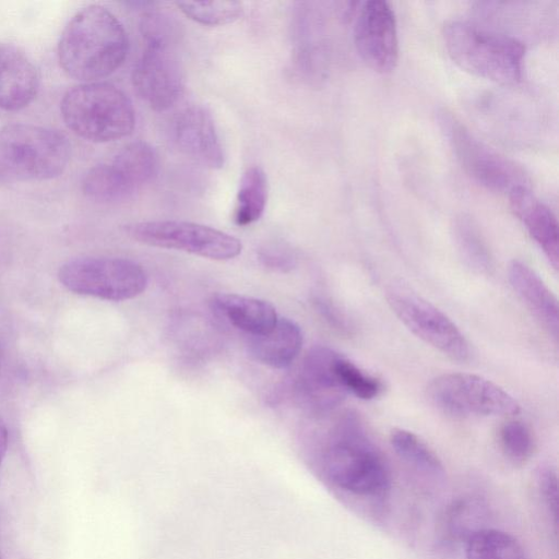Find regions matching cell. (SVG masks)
Returning <instances> with one entry per match:
<instances>
[{
  "mask_svg": "<svg viewBox=\"0 0 559 559\" xmlns=\"http://www.w3.org/2000/svg\"><path fill=\"white\" fill-rule=\"evenodd\" d=\"M316 460L328 484L344 493L382 501L390 492L389 466L361 418L352 411L335 419Z\"/></svg>",
  "mask_w": 559,
  "mask_h": 559,
  "instance_id": "1",
  "label": "cell"
},
{
  "mask_svg": "<svg viewBox=\"0 0 559 559\" xmlns=\"http://www.w3.org/2000/svg\"><path fill=\"white\" fill-rule=\"evenodd\" d=\"M128 35L120 21L103 5L78 11L64 26L58 41V60L71 78L97 82L114 73L124 61Z\"/></svg>",
  "mask_w": 559,
  "mask_h": 559,
  "instance_id": "2",
  "label": "cell"
},
{
  "mask_svg": "<svg viewBox=\"0 0 559 559\" xmlns=\"http://www.w3.org/2000/svg\"><path fill=\"white\" fill-rule=\"evenodd\" d=\"M442 34L448 53L463 70L500 84L521 80L525 46L519 38L465 20L447 22Z\"/></svg>",
  "mask_w": 559,
  "mask_h": 559,
  "instance_id": "3",
  "label": "cell"
},
{
  "mask_svg": "<svg viewBox=\"0 0 559 559\" xmlns=\"http://www.w3.org/2000/svg\"><path fill=\"white\" fill-rule=\"evenodd\" d=\"M71 144L56 129L11 123L0 129V181L27 182L60 176L70 160Z\"/></svg>",
  "mask_w": 559,
  "mask_h": 559,
  "instance_id": "4",
  "label": "cell"
},
{
  "mask_svg": "<svg viewBox=\"0 0 559 559\" xmlns=\"http://www.w3.org/2000/svg\"><path fill=\"white\" fill-rule=\"evenodd\" d=\"M60 112L74 134L96 143L126 138L135 126L131 100L107 82H87L68 90L61 99Z\"/></svg>",
  "mask_w": 559,
  "mask_h": 559,
  "instance_id": "5",
  "label": "cell"
},
{
  "mask_svg": "<svg viewBox=\"0 0 559 559\" xmlns=\"http://www.w3.org/2000/svg\"><path fill=\"white\" fill-rule=\"evenodd\" d=\"M58 278L72 293L111 301L132 299L147 285V275L140 264L107 257L69 260L60 266Z\"/></svg>",
  "mask_w": 559,
  "mask_h": 559,
  "instance_id": "6",
  "label": "cell"
},
{
  "mask_svg": "<svg viewBox=\"0 0 559 559\" xmlns=\"http://www.w3.org/2000/svg\"><path fill=\"white\" fill-rule=\"evenodd\" d=\"M430 402L456 417L515 416L518 401L492 381L473 373H443L427 386Z\"/></svg>",
  "mask_w": 559,
  "mask_h": 559,
  "instance_id": "7",
  "label": "cell"
},
{
  "mask_svg": "<svg viewBox=\"0 0 559 559\" xmlns=\"http://www.w3.org/2000/svg\"><path fill=\"white\" fill-rule=\"evenodd\" d=\"M439 124L464 171L481 186L499 192L527 186L523 168L477 139L451 111L438 112Z\"/></svg>",
  "mask_w": 559,
  "mask_h": 559,
  "instance_id": "8",
  "label": "cell"
},
{
  "mask_svg": "<svg viewBox=\"0 0 559 559\" xmlns=\"http://www.w3.org/2000/svg\"><path fill=\"white\" fill-rule=\"evenodd\" d=\"M124 231L135 241L147 246L179 250L218 261L234 259L242 249L236 237L206 225L186 221L132 223L124 226Z\"/></svg>",
  "mask_w": 559,
  "mask_h": 559,
  "instance_id": "9",
  "label": "cell"
},
{
  "mask_svg": "<svg viewBox=\"0 0 559 559\" xmlns=\"http://www.w3.org/2000/svg\"><path fill=\"white\" fill-rule=\"evenodd\" d=\"M386 300L394 314L418 338L456 361H466L472 350L456 324L432 304L404 285H393Z\"/></svg>",
  "mask_w": 559,
  "mask_h": 559,
  "instance_id": "10",
  "label": "cell"
},
{
  "mask_svg": "<svg viewBox=\"0 0 559 559\" xmlns=\"http://www.w3.org/2000/svg\"><path fill=\"white\" fill-rule=\"evenodd\" d=\"M176 43H146L132 71L134 91L156 111L173 107L183 93L185 76L176 53Z\"/></svg>",
  "mask_w": 559,
  "mask_h": 559,
  "instance_id": "11",
  "label": "cell"
},
{
  "mask_svg": "<svg viewBox=\"0 0 559 559\" xmlns=\"http://www.w3.org/2000/svg\"><path fill=\"white\" fill-rule=\"evenodd\" d=\"M353 35L358 53L371 69L388 73L395 68L399 60L397 25L389 2H364L358 10Z\"/></svg>",
  "mask_w": 559,
  "mask_h": 559,
  "instance_id": "12",
  "label": "cell"
},
{
  "mask_svg": "<svg viewBox=\"0 0 559 559\" xmlns=\"http://www.w3.org/2000/svg\"><path fill=\"white\" fill-rule=\"evenodd\" d=\"M173 139L179 151L198 164L222 168L223 146L210 111L200 105L182 109L173 123Z\"/></svg>",
  "mask_w": 559,
  "mask_h": 559,
  "instance_id": "13",
  "label": "cell"
},
{
  "mask_svg": "<svg viewBox=\"0 0 559 559\" xmlns=\"http://www.w3.org/2000/svg\"><path fill=\"white\" fill-rule=\"evenodd\" d=\"M340 354L316 346L306 355L297 382L299 399L313 412L324 414L336 408L347 394L336 378L335 362Z\"/></svg>",
  "mask_w": 559,
  "mask_h": 559,
  "instance_id": "14",
  "label": "cell"
},
{
  "mask_svg": "<svg viewBox=\"0 0 559 559\" xmlns=\"http://www.w3.org/2000/svg\"><path fill=\"white\" fill-rule=\"evenodd\" d=\"M320 17L312 3H299L293 20L295 71L310 82L322 80L328 71V47Z\"/></svg>",
  "mask_w": 559,
  "mask_h": 559,
  "instance_id": "15",
  "label": "cell"
},
{
  "mask_svg": "<svg viewBox=\"0 0 559 559\" xmlns=\"http://www.w3.org/2000/svg\"><path fill=\"white\" fill-rule=\"evenodd\" d=\"M38 90V70L28 56L12 44L0 43V109L27 107Z\"/></svg>",
  "mask_w": 559,
  "mask_h": 559,
  "instance_id": "16",
  "label": "cell"
},
{
  "mask_svg": "<svg viewBox=\"0 0 559 559\" xmlns=\"http://www.w3.org/2000/svg\"><path fill=\"white\" fill-rule=\"evenodd\" d=\"M510 205L530 236L539 246L555 270L559 266L558 222L554 212L526 186L509 192Z\"/></svg>",
  "mask_w": 559,
  "mask_h": 559,
  "instance_id": "17",
  "label": "cell"
},
{
  "mask_svg": "<svg viewBox=\"0 0 559 559\" xmlns=\"http://www.w3.org/2000/svg\"><path fill=\"white\" fill-rule=\"evenodd\" d=\"M509 282L543 326L558 338V302L539 275L526 263L513 260L508 267Z\"/></svg>",
  "mask_w": 559,
  "mask_h": 559,
  "instance_id": "18",
  "label": "cell"
},
{
  "mask_svg": "<svg viewBox=\"0 0 559 559\" xmlns=\"http://www.w3.org/2000/svg\"><path fill=\"white\" fill-rule=\"evenodd\" d=\"M212 308L233 326L250 336L270 332L277 322V313L269 301L237 294H215Z\"/></svg>",
  "mask_w": 559,
  "mask_h": 559,
  "instance_id": "19",
  "label": "cell"
},
{
  "mask_svg": "<svg viewBox=\"0 0 559 559\" xmlns=\"http://www.w3.org/2000/svg\"><path fill=\"white\" fill-rule=\"evenodd\" d=\"M301 346V330L287 318H278L270 332L250 336L248 342L249 353L255 360L278 369L290 366Z\"/></svg>",
  "mask_w": 559,
  "mask_h": 559,
  "instance_id": "20",
  "label": "cell"
},
{
  "mask_svg": "<svg viewBox=\"0 0 559 559\" xmlns=\"http://www.w3.org/2000/svg\"><path fill=\"white\" fill-rule=\"evenodd\" d=\"M487 516V506L479 497H460L447 507L441 520V534L450 543H466L472 535L485 528Z\"/></svg>",
  "mask_w": 559,
  "mask_h": 559,
  "instance_id": "21",
  "label": "cell"
},
{
  "mask_svg": "<svg viewBox=\"0 0 559 559\" xmlns=\"http://www.w3.org/2000/svg\"><path fill=\"white\" fill-rule=\"evenodd\" d=\"M267 201V179L258 166L248 167L242 174L237 191L233 218L238 226H248L263 214Z\"/></svg>",
  "mask_w": 559,
  "mask_h": 559,
  "instance_id": "22",
  "label": "cell"
},
{
  "mask_svg": "<svg viewBox=\"0 0 559 559\" xmlns=\"http://www.w3.org/2000/svg\"><path fill=\"white\" fill-rule=\"evenodd\" d=\"M110 163L134 191L150 182L158 171V156L155 150L143 141L129 143Z\"/></svg>",
  "mask_w": 559,
  "mask_h": 559,
  "instance_id": "23",
  "label": "cell"
},
{
  "mask_svg": "<svg viewBox=\"0 0 559 559\" xmlns=\"http://www.w3.org/2000/svg\"><path fill=\"white\" fill-rule=\"evenodd\" d=\"M390 443L395 453L411 467L436 479L442 478L444 468L438 455L417 435L405 429H393Z\"/></svg>",
  "mask_w": 559,
  "mask_h": 559,
  "instance_id": "24",
  "label": "cell"
},
{
  "mask_svg": "<svg viewBox=\"0 0 559 559\" xmlns=\"http://www.w3.org/2000/svg\"><path fill=\"white\" fill-rule=\"evenodd\" d=\"M454 240L464 263L478 274H490L492 257L477 225L467 216L455 219Z\"/></svg>",
  "mask_w": 559,
  "mask_h": 559,
  "instance_id": "25",
  "label": "cell"
},
{
  "mask_svg": "<svg viewBox=\"0 0 559 559\" xmlns=\"http://www.w3.org/2000/svg\"><path fill=\"white\" fill-rule=\"evenodd\" d=\"M82 191L88 199L102 203L122 201L135 192L110 162L96 165L85 174Z\"/></svg>",
  "mask_w": 559,
  "mask_h": 559,
  "instance_id": "26",
  "label": "cell"
},
{
  "mask_svg": "<svg viewBox=\"0 0 559 559\" xmlns=\"http://www.w3.org/2000/svg\"><path fill=\"white\" fill-rule=\"evenodd\" d=\"M466 559H526L519 540L511 534L485 527L469 537Z\"/></svg>",
  "mask_w": 559,
  "mask_h": 559,
  "instance_id": "27",
  "label": "cell"
},
{
  "mask_svg": "<svg viewBox=\"0 0 559 559\" xmlns=\"http://www.w3.org/2000/svg\"><path fill=\"white\" fill-rule=\"evenodd\" d=\"M498 441L503 455L515 465L525 464L535 450L531 428L518 419H510L500 427Z\"/></svg>",
  "mask_w": 559,
  "mask_h": 559,
  "instance_id": "28",
  "label": "cell"
},
{
  "mask_svg": "<svg viewBox=\"0 0 559 559\" xmlns=\"http://www.w3.org/2000/svg\"><path fill=\"white\" fill-rule=\"evenodd\" d=\"M180 11L190 20L207 26L226 25L243 13L239 1L177 2Z\"/></svg>",
  "mask_w": 559,
  "mask_h": 559,
  "instance_id": "29",
  "label": "cell"
},
{
  "mask_svg": "<svg viewBox=\"0 0 559 559\" xmlns=\"http://www.w3.org/2000/svg\"><path fill=\"white\" fill-rule=\"evenodd\" d=\"M335 373L343 390L358 399L373 400L383 392L384 385L379 378L364 371L342 355L335 362Z\"/></svg>",
  "mask_w": 559,
  "mask_h": 559,
  "instance_id": "30",
  "label": "cell"
},
{
  "mask_svg": "<svg viewBox=\"0 0 559 559\" xmlns=\"http://www.w3.org/2000/svg\"><path fill=\"white\" fill-rule=\"evenodd\" d=\"M140 31L145 43L177 41L179 35L175 21L157 11H148L142 15Z\"/></svg>",
  "mask_w": 559,
  "mask_h": 559,
  "instance_id": "31",
  "label": "cell"
},
{
  "mask_svg": "<svg viewBox=\"0 0 559 559\" xmlns=\"http://www.w3.org/2000/svg\"><path fill=\"white\" fill-rule=\"evenodd\" d=\"M557 473L551 466H543L538 472V489L542 500L550 515L555 532L558 520V486Z\"/></svg>",
  "mask_w": 559,
  "mask_h": 559,
  "instance_id": "32",
  "label": "cell"
},
{
  "mask_svg": "<svg viewBox=\"0 0 559 559\" xmlns=\"http://www.w3.org/2000/svg\"><path fill=\"white\" fill-rule=\"evenodd\" d=\"M259 257L264 265L274 270L287 271L295 264L293 254L278 247L265 248L260 251Z\"/></svg>",
  "mask_w": 559,
  "mask_h": 559,
  "instance_id": "33",
  "label": "cell"
},
{
  "mask_svg": "<svg viewBox=\"0 0 559 559\" xmlns=\"http://www.w3.org/2000/svg\"><path fill=\"white\" fill-rule=\"evenodd\" d=\"M8 442H9L8 428H7L5 421L3 420L2 416L0 415V465L5 455Z\"/></svg>",
  "mask_w": 559,
  "mask_h": 559,
  "instance_id": "34",
  "label": "cell"
}]
</instances>
